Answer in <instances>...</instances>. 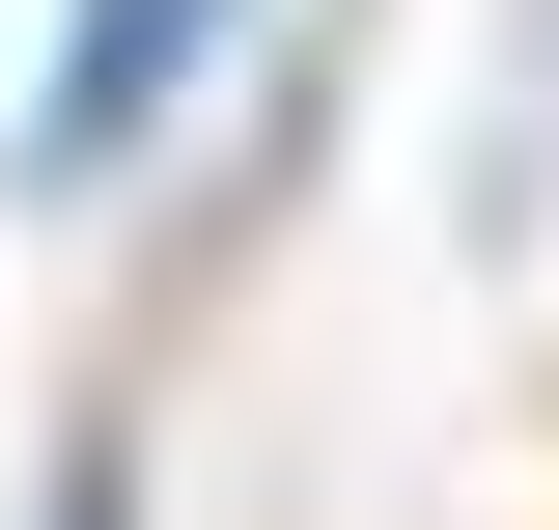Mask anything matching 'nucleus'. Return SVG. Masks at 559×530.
Wrapping results in <instances>:
<instances>
[{
    "label": "nucleus",
    "instance_id": "2",
    "mask_svg": "<svg viewBox=\"0 0 559 530\" xmlns=\"http://www.w3.org/2000/svg\"><path fill=\"white\" fill-rule=\"evenodd\" d=\"M28 530H140V392H112V419L57 447V503H28Z\"/></svg>",
    "mask_w": 559,
    "mask_h": 530
},
{
    "label": "nucleus",
    "instance_id": "1",
    "mask_svg": "<svg viewBox=\"0 0 559 530\" xmlns=\"http://www.w3.org/2000/svg\"><path fill=\"white\" fill-rule=\"evenodd\" d=\"M280 57V0H57V57H28V112H0V196L28 224H112L168 140H197V84Z\"/></svg>",
    "mask_w": 559,
    "mask_h": 530
}]
</instances>
